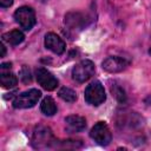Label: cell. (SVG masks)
<instances>
[{"label": "cell", "instance_id": "cell-1", "mask_svg": "<svg viewBox=\"0 0 151 151\" xmlns=\"http://www.w3.org/2000/svg\"><path fill=\"white\" fill-rule=\"evenodd\" d=\"M84 97H85L86 103H88L90 105L98 106V105L103 104V103L105 101V99H106L105 91H104V86H103L101 83L98 81V80L91 83V84L87 85V87L85 88Z\"/></svg>", "mask_w": 151, "mask_h": 151}, {"label": "cell", "instance_id": "cell-2", "mask_svg": "<svg viewBox=\"0 0 151 151\" xmlns=\"http://www.w3.org/2000/svg\"><path fill=\"white\" fill-rule=\"evenodd\" d=\"M41 97V92L37 88H31L18 94L13 100V106L15 109H28L33 107Z\"/></svg>", "mask_w": 151, "mask_h": 151}, {"label": "cell", "instance_id": "cell-3", "mask_svg": "<svg viewBox=\"0 0 151 151\" xmlns=\"http://www.w3.org/2000/svg\"><path fill=\"white\" fill-rule=\"evenodd\" d=\"M94 64L91 60H81L72 70V78L77 83H85L94 74Z\"/></svg>", "mask_w": 151, "mask_h": 151}, {"label": "cell", "instance_id": "cell-4", "mask_svg": "<svg viewBox=\"0 0 151 151\" xmlns=\"http://www.w3.org/2000/svg\"><path fill=\"white\" fill-rule=\"evenodd\" d=\"M55 139L53 137V133L48 127L45 126H38L32 136V144L35 149H45L48 147L52 143H54Z\"/></svg>", "mask_w": 151, "mask_h": 151}, {"label": "cell", "instance_id": "cell-5", "mask_svg": "<svg viewBox=\"0 0 151 151\" xmlns=\"http://www.w3.org/2000/svg\"><path fill=\"white\" fill-rule=\"evenodd\" d=\"M14 19L20 25V27L24 28L25 31H29L35 25L34 11L28 6L19 7L14 13Z\"/></svg>", "mask_w": 151, "mask_h": 151}, {"label": "cell", "instance_id": "cell-6", "mask_svg": "<svg viewBox=\"0 0 151 151\" xmlns=\"http://www.w3.org/2000/svg\"><path fill=\"white\" fill-rule=\"evenodd\" d=\"M90 136H91V138H92L97 144L103 145V146L109 145L110 142H111V139H112L111 131H110L109 126H107L104 122H98V123L91 129Z\"/></svg>", "mask_w": 151, "mask_h": 151}, {"label": "cell", "instance_id": "cell-7", "mask_svg": "<svg viewBox=\"0 0 151 151\" xmlns=\"http://www.w3.org/2000/svg\"><path fill=\"white\" fill-rule=\"evenodd\" d=\"M35 78H37V81L41 85V87L47 91L54 90L59 84L58 79L45 67H38L35 70Z\"/></svg>", "mask_w": 151, "mask_h": 151}, {"label": "cell", "instance_id": "cell-8", "mask_svg": "<svg viewBox=\"0 0 151 151\" xmlns=\"http://www.w3.org/2000/svg\"><path fill=\"white\" fill-rule=\"evenodd\" d=\"M45 46H46V48H48L50 51H52L55 54H63L66 48L65 41L59 35H57L55 33H52V32H50L45 35Z\"/></svg>", "mask_w": 151, "mask_h": 151}, {"label": "cell", "instance_id": "cell-9", "mask_svg": "<svg viewBox=\"0 0 151 151\" xmlns=\"http://www.w3.org/2000/svg\"><path fill=\"white\" fill-rule=\"evenodd\" d=\"M127 65H129V63L122 57H107L101 64L103 68L110 73L122 72L123 70L126 68Z\"/></svg>", "mask_w": 151, "mask_h": 151}, {"label": "cell", "instance_id": "cell-10", "mask_svg": "<svg viewBox=\"0 0 151 151\" xmlns=\"http://www.w3.org/2000/svg\"><path fill=\"white\" fill-rule=\"evenodd\" d=\"M65 123H66V131L70 133L73 132H80L83 130H85L86 127V120L84 117L80 116H68L65 118Z\"/></svg>", "mask_w": 151, "mask_h": 151}, {"label": "cell", "instance_id": "cell-11", "mask_svg": "<svg viewBox=\"0 0 151 151\" xmlns=\"http://www.w3.org/2000/svg\"><path fill=\"white\" fill-rule=\"evenodd\" d=\"M24 39H25V35L19 29H13V31H9V32L2 34V40L8 42L9 45H13V46L21 44L24 41Z\"/></svg>", "mask_w": 151, "mask_h": 151}, {"label": "cell", "instance_id": "cell-12", "mask_svg": "<svg viewBox=\"0 0 151 151\" xmlns=\"http://www.w3.org/2000/svg\"><path fill=\"white\" fill-rule=\"evenodd\" d=\"M40 109H41V112L46 116H53L57 113V105H55V101L51 98V97H45L40 104Z\"/></svg>", "mask_w": 151, "mask_h": 151}, {"label": "cell", "instance_id": "cell-13", "mask_svg": "<svg viewBox=\"0 0 151 151\" xmlns=\"http://www.w3.org/2000/svg\"><path fill=\"white\" fill-rule=\"evenodd\" d=\"M0 83L4 88H13L18 84V79L13 73L2 72L0 76Z\"/></svg>", "mask_w": 151, "mask_h": 151}, {"label": "cell", "instance_id": "cell-14", "mask_svg": "<svg viewBox=\"0 0 151 151\" xmlns=\"http://www.w3.org/2000/svg\"><path fill=\"white\" fill-rule=\"evenodd\" d=\"M58 94H59V97H60L63 100H65V101H67V103H73V101L77 100V93H76L73 90L68 88V87H61V88L59 90Z\"/></svg>", "mask_w": 151, "mask_h": 151}, {"label": "cell", "instance_id": "cell-15", "mask_svg": "<svg viewBox=\"0 0 151 151\" xmlns=\"http://www.w3.org/2000/svg\"><path fill=\"white\" fill-rule=\"evenodd\" d=\"M111 92H112V96H114V98L120 101V103H124L126 100V94H125V91L119 86V85H113L111 86Z\"/></svg>", "mask_w": 151, "mask_h": 151}, {"label": "cell", "instance_id": "cell-16", "mask_svg": "<svg viewBox=\"0 0 151 151\" xmlns=\"http://www.w3.org/2000/svg\"><path fill=\"white\" fill-rule=\"evenodd\" d=\"M20 78H21V80H22L25 84L31 83L32 76H31V71H29V68H28L27 66H22V68H21V71H20Z\"/></svg>", "mask_w": 151, "mask_h": 151}, {"label": "cell", "instance_id": "cell-17", "mask_svg": "<svg viewBox=\"0 0 151 151\" xmlns=\"http://www.w3.org/2000/svg\"><path fill=\"white\" fill-rule=\"evenodd\" d=\"M12 4H13V0H0V6L2 8H7L12 6Z\"/></svg>", "mask_w": 151, "mask_h": 151}, {"label": "cell", "instance_id": "cell-18", "mask_svg": "<svg viewBox=\"0 0 151 151\" xmlns=\"http://www.w3.org/2000/svg\"><path fill=\"white\" fill-rule=\"evenodd\" d=\"M0 50H1V54H0V57H5V54H6V48H5L4 44H0Z\"/></svg>", "mask_w": 151, "mask_h": 151}, {"label": "cell", "instance_id": "cell-19", "mask_svg": "<svg viewBox=\"0 0 151 151\" xmlns=\"http://www.w3.org/2000/svg\"><path fill=\"white\" fill-rule=\"evenodd\" d=\"M11 66H12V64H11V63H4V64H1V70L11 68Z\"/></svg>", "mask_w": 151, "mask_h": 151}]
</instances>
